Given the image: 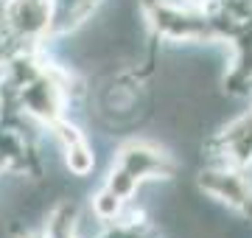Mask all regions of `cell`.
Returning <instances> with one entry per match:
<instances>
[{
  "label": "cell",
  "instance_id": "obj_1",
  "mask_svg": "<svg viewBox=\"0 0 252 238\" xmlns=\"http://www.w3.org/2000/svg\"><path fill=\"white\" fill-rule=\"evenodd\" d=\"M56 0H6L3 3V28L17 42H42L51 31Z\"/></svg>",
  "mask_w": 252,
  "mask_h": 238
},
{
  "label": "cell",
  "instance_id": "obj_2",
  "mask_svg": "<svg viewBox=\"0 0 252 238\" xmlns=\"http://www.w3.org/2000/svg\"><path fill=\"white\" fill-rule=\"evenodd\" d=\"M199 188L210 199H219L221 205L244 213V216L252 210V185L244 177V168L224 165V163L210 165L199 174Z\"/></svg>",
  "mask_w": 252,
  "mask_h": 238
},
{
  "label": "cell",
  "instance_id": "obj_3",
  "mask_svg": "<svg viewBox=\"0 0 252 238\" xmlns=\"http://www.w3.org/2000/svg\"><path fill=\"white\" fill-rule=\"evenodd\" d=\"M115 165L129 171L137 182H143V179H168V177H174V168H177L171 154H165L162 149H157L154 143H146V140H132V143L121 146Z\"/></svg>",
  "mask_w": 252,
  "mask_h": 238
},
{
  "label": "cell",
  "instance_id": "obj_4",
  "mask_svg": "<svg viewBox=\"0 0 252 238\" xmlns=\"http://www.w3.org/2000/svg\"><path fill=\"white\" fill-rule=\"evenodd\" d=\"M64 165H67V171L73 177H87L93 174V168H95V154H93V149L87 146V140H79V143H70V146H64Z\"/></svg>",
  "mask_w": 252,
  "mask_h": 238
},
{
  "label": "cell",
  "instance_id": "obj_5",
  "mask_svg": "<svg viewBox=\"0 0 252 238\" xmlns=\"http://www.w3.org/2000/svg\"><path fill=\"white\" fill-rule=\"evenodd\" d=\"M124 205H126V202L118 199L109 188H101V191L93 196L90 210H93V216H95L98 221H104V224H115L118 216L124 213Z\"/></svg>",
  "mask_w": 252,
  "mask_h": 238
},
{
  "label": "cell",
  "instance_id": "obj_6",
  "mask_svg": "<svg viewBox=\"0 0 252 238\" xmlns=\"http://www.w3.org/2000/svg\"><path fill=\"white\" fill-rule=\"evenodd\" d=\"M104 188H109V191L115 193L118 199L132 202V196L137 193L140 182H137V179L129 174V171H124L121 165H112V168H109V177H107V185H104Z\"/></svg>",
  "mask_w": 252,
  "mask_h": 238
},
{
  "label": "cell",
  "instance_id": "obj_7",
  "mask_svg": "<svg viewBox=\"0 0 252 238\" xmlns=\"http://www.w3.org/2000/svg\"><path fill=\"white\" fill-rule=\"evenodd\" d=\"M188 6H196V9H202V6H205V0H188Z\"/></svg>",
  "mask_w": 252,
  "mask_h": 238
},
{
  "label": "cell",
  "instance_id": "obj_8",
  "mask_svg": "<svg viewBox=\"0 0 252 238\" xmlns=\"http://www.w3.org/2000/svg\"><path fill=\"white\" fill-rule=\"evenodd\" d=\"M0 120H3V98H0Z\"/></svg>",
  "mask_w": 252,
  "mask_h": 238
},
{
  "label": "cell",
  "instance_id": "obj_9",
  "mask_svg": "<svg viewBox=\"0 0 252 238\" xmlns=\"http://www.w3.org/2000/svg\"><path fill=\"white\" fill-rule=\"evenodd\" d=\"M0 171H3V168H0Z\"/></svg>",
  "mask_w": 252,
  "mask_h": 238
}]
</instances>
